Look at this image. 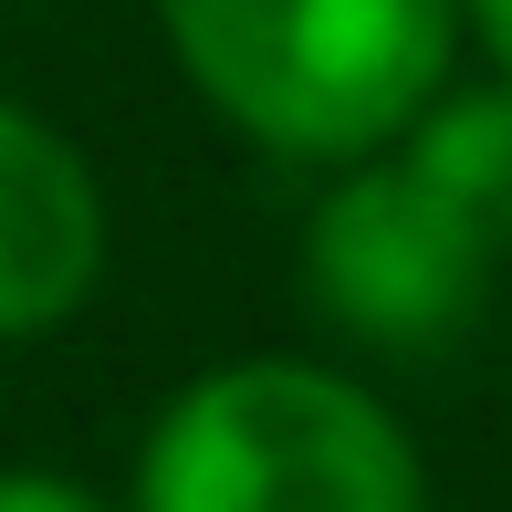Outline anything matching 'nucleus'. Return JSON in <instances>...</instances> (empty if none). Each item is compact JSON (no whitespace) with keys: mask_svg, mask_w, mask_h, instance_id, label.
Returning a JSON list of instances; mask_svg holds the SVG:
<instances>
[{"mask_svg":"<svg viewBox=\"0 0 512 512\" xmlns=\"http://www.w3.org/2000/svg\"><path fill=\"white\" fill-rule=\"evenodd\" d=\"M126 512H429V471L366 377L241 356L147 418Z\"/></svg>","mask_w":512,"mask_h":512,"instance_id":"obj_2","label":"nucleus"},{"mask_svg":"<svg viewBox=\"0 0 512 512\" xmlns=\"http://www.w3.org/2000/svg\"><path fill=\"white\" fill-rule=\"evenodd\" d=\"M178 74L251 147L356 168L450 95L460 0H157Z\"/></svg>","mask_w":512,"mask_h":512,"instance_id":"obj_1","label":"nucleus"},{"mask_svg":"<svg viewBox=\"0 0 512 512\" xmlns=\"http://www.w3.org/2000/svg\"><path fill=\"white\" fill-rule=\"evenodd\" d=\"M105 272V189L74 136L0 95V345L53 335Z\"/></svg>","mask_w":512,"mask_h":512,"instance_id":"obj_4","label":"nucleus"},{"mask_svg":"<svg viewBox=\"0 0 512 512\" xmlns=\"http://www.w3.org/2000/svg\"><path fill=\"white\" fill-rule=\"evenodd\" d=\"M460 32H481V53H492V74L512 84V0H460Z\"/></svg>","mask_w":512,"mask_h":512,"instance_id":"obj_7","label":"nucleus"},{"mask_svg":"<svg viewBox=\"0 0 512 512\" xmlns=\"http://www.w3.org/2000/svg\"><path fill=\"white\" fill-rule=\"evenodd\" d=\"M304 293L356 345L439 356L492 304V241L408 157H356L304 220Z\"/></svg>","mask_w":512,"mask_h":512,"instance_id":"obj_3","label":"nucleus"},{"mask_svg":"<svg viewBox=\"0 0 512 512\" xmlns=\"http://www.w3.org/2000/svg\"><path fill=\"white\" fill-rule=\"evenodd\" d=\"M0 512H115V502H95L63 471H0Z\"/></svg>","mask_w":512,"mask_h":512,"instance_id":"obj_6","label":"nucleus"},{"mask_svg":"<svg viewBox=\"0 0 512 512\" xmlns=\"http://www.w3.org/2000/svg\"><path fill=\"white\" fill-rule=\"evenodd\" d=\"M398 157H408V168L429 178V189L450 199L492 251L512 241V84H502V74H492V84H450V95L398 136Z\"/></svg>","mask_w":512,"mask_h":512,"instance_id":"obj_5","label":"nucleus"}]
</instances>
